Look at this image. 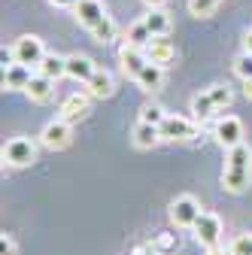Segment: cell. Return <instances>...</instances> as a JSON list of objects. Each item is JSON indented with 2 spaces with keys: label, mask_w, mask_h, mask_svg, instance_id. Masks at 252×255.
I'll use <instances>...</instances> for the list:
<instances>
[{
  "label": "cell",
  "mask_w": 252,
  "mask_h": 255,
  "mask_svg": "<svg viewBox=\"0 0 252 255\" xmlns=\"http://www.w3.org/2000/svg\"><path fill=\"white\" fill-rule=\"evenodd\" d=\"M146 58H149V64H158V67L167 70L173 64V58H176V49H173V43L167 37H152L146 43Z\"/></svg>",
  "instance_id": "52a82bcc"
},
{
  "label": "cell",
  "mask_w": 252,
  "mask_h": 255,
  "mask_svg": "<svg viewBox=\"0 0 252 255\" xmlns=\"http://www.w3.org/2000/svg\"><path fill=\"white\" fill-rule=\"evenodd\" d=\"M192 113L204 122V119H210L213 113H216V104H213V98H210V91H204V94H195L192 98Z\"/></svg>",
  "instance_id": "44dd1931"
},
{
  "label": "cell",
  "mask_w": 252,
  "mask_h": 255,
  "mask_svg": "<svg viewBox=\"0 0 252 255\" xmlns=\"http://www.w3.org/2000/svg\"><path fill=\"white\" fill-rule=\"evenodd\" d=\"M161 137L164 140H192V137H198V128L182 116H167L161 122Z\"/></svg>",
  "instance_id": "ba28073f"
},
{
  "label": "cell",
  "mask_w": 252,
  "mask_h": 255,
  "mask_svg": "<svg viewBox=\"0 0 252 255\" xmlns=\"http://www.w3.org/2000/svg\"><path fill=\"white\" fill-rule=\"evenodd\" d=\"M216 140L222 143L225 149H231V146L243 143V122H240L237 116H225V119H219V125H216Z\"/></svg>",
  "instance_id": "9c48e42d"
},
{
  "label": "cell",
  "mask_w": 252,
  "mask_h": 255,
  "mask_svg": "<svg viewBox=\"0 0 252 255\" xmlns=\"http://www.w3.org/2000/svg\"><path fill=\"white\" fill-rule=\"evenodd\" d=\"M3 161L9 167H27V164H34L37 161V146L34 140H27V137H12L6 146H3Z\"/></svg>",
  "instance_id": "7a4b0ae2"
},
{
  "label": "cell",
  "mask_w": 252,
  "mask_h": 255,
  "mask_svg": "<svg viewBox=\"0 0 252 255\" xmlns=\"http://www.w3.org/2000/svg\"><path fill=\"white\" fill-rule=\"evenodd\" d=\"M24 94L34 104H46L52 94H55V79H49L43 73H34V76H30V82H27V88H24Z\"/></svg>",
  "instance_id": "5bb4252c"
},
{
  "label": "cell",
  "mask_w": 252,
  "mask_h": 255,
  "mask_svg": "<svg viewBox=\"0 0 252 255\" xmlns=\"http://www.w3.org/2000/svg\"><path fill=\"white\" fill-rule=\"evenodd\" d=\"M143 6H146V9H164L167 0H143Z\"/></svg>",
  "instance_id": "4dcf8cb0"
},
{
  "label": "cell",
  "mask_w": 252,
  "mask_h": 255,
  "mask_svg": "<svg viewBox=\"0 0 252 255\" xmlns=\"http://www.w3.org/2000/svg\"><path fill=\"white\" fill-rule=\"evenodd\" d=\"M140 119H143V122H152V125H158V128H161V122L167 119V113H164L161 107H143Z\"/></svg>",
  "instance_id": "83f0119b"
},
{
  "label": "cell",
  "mask_w": 252,
  "mask_h": 255,
  "mask_svg": "<svg viewBox=\"0 0 252 255\" xmlns=\"http://www.w3.org/2000/svg\"><path fill=\"white\" fill-rule=\"evenodd\" d=\"M94 70H98V64H94L88 55H70V58H67V76L76 79V82H82V85L91 79Z\"/></svg>",
  "instance_id": "2e32d148"
},
{
  "label": "cell",
  "mask_w": 252,
  "mask_h": 255,
  "mask_svg": "<svg viewBox=\"0 0 252 255\" xmlns=\"http://www.w3.org/2000/svg\"><path fill=\"white\" fill-rule=\"evenodd\" d=\"M119 61H122V67H125V73L128 76H134L137 79V73L149 64V58H146V49L143 46H134V43H125L122 46V52H119Z\"/></svg>",
  "instance_id": "8fae6325"
},
{
  "label": "cell",
  "mask_w": 252,
  "mask_h": 255,
  "mask_svg": "<svg viewBox=\"0 0 252 255\" xmlns=\"http://www.w3.org/2000/svg\"><path fill=\"white\" fill-rule=\"evenodd\" d=\"M52 6H76V0H49Z\"/></svg>",
  "instance_id": "1f68e13d"
},
{
  "label": "cell",
  "mask_w": 252,
  "mask_h": 255,
  "mask_svg": "<svg viewBox=\"0 0 252 255\" xmlns=\"http://www.w3.org/2000/svg\"><path fill=\"white\" fill-rule=\"evenodd\" d=\"M76 21L82 24V27H88V30H94L104 18H107V12H104V3L101 0H76Z\"/></svg>",
  "instance_id": "30bf717a"
},
{
  "label": "cell",
  "mask_w": 252,
  "mask_h": 255,
  "mask_svg": "<svg viewBox=\"0 0 252 255\" xmlns=\"http://www.w3.org/2000/svg\"><path fill=\"white\" fill-rule=\"evenodd\" d=\"M143 21H146V27L152 30V37H167V34H170V27H173L167 9H149V12L143 15Z\"/></svg>",
  "instance_id": "ac0fdd59"
},
{
  "label": "cell",
  "mask_w": 252,
  "mask_h": 255,
  "mask_svg": "<svg viewBox=\"0 0 252 255\" xmlns=\"http://www.w3.org/2000/svg\"><path fill=\"white\" fill-rule=\"evenodd\" d=\"M70 140H73V131H70V122L67 119H55V122H49L46 128H43V134H40V143L46 146V149H52V152H58V149H67L70 146Z\"/></svg>",
  "instance_id": "3957f363"
},
{
  "label": "cell",
  "mask_w": 252,
  "mask_h": 255,
  "mask_svg": "<svg viewBox=\"0 0 252 255\" xmlns=\"http://www.w3.org/2000/svg\"><path fill=\"white\" fill-rule=\"evenodd\" d=\"M30 76H34V73H30V67H27V64H9V67H3V88L6 91H24L27 88V82H30Z\"/></svg>",
  "instance_id": "9a60e30c"
},
{
  "label": "cell",
  "mask_w": 252,
  "mask_h": 255,
  "mask_svg": "<svg viewBox=\"0 0 252 255\" xmlns=\"http://www.w3.org/2000/svg\"><path fill=\"white\" fill-rule=\"evenodd\" d=\"M176 246H179V240L173 234H158V237H155V243H152L155 252H173Z\"/></svg>",
  "instance_id": "4316f807"
},
{
  "label": "cell",
  "mask_w": 252,
  "mask_h": 255,
  "mask_svg": "<svg viewBox=\"0 0 252 255\" xmlns=\"http://www.w3.org/2000/svg\"><path fill=\"white\" fill-rule=\"evenodd\" d=\"M249 179H252V149L246 143H237V146L228 149L222 185L231 191V195H240V191L249 188Z\"/></svg>",
  "instance_id": "6da1fadb"
},
{
  "label": "cell",
  "mask_w": 252,
  "mask_h": 255,
  "mask_svg": "<svg viewBox=\"0 0 252 255\" xmlns=\"http://www.w3.org/2000/svg\"><path fill=\"white\" fill-rule=\"evenodd\" d=\"M37 73L49 76V79H61V76H67V58H61V55H49L37 64Z\"/></svg>",
  "instance_id": "d6986e66"
},
{
  "label": "cell",
  "mask_w": 252,
  "mask_h": 255,
  "mask_svg": "<svg viewBox=\"0 0 252 255\" xmlns=\"http://www.w3.org/2000/svg\"><path fill=\"white\" fill-rule=\"evenodd\" d=\"M152 40V30L146 27V21L140 18V21H134L131 24V30H128V40H125V43H134V46H143L146 49V43Z\"/></svg>",
  "instance_id": "7402d4cb"
},
{
  "label": "cell",
  "mask_w": 252,
  "mask_h": 255,
  "mask_svg": "<svg viewBox=\"0 0 252 255\" xmlns=\"http://www.w3.org/2000/svg\"><path fill=\"white\" fill-rule=\"evenodd\" d=\"M113 88H116V82H113L110 70H104V67H98V70L91 73V79L85 82V91L91 94V98H110Z\"/></svg>",
  "instance_id": "e0dca14e"
},
{
  "label": "cell",
  "mask_w": 252,
  "mask_h": 255,
  "mask_svg": "<svg viewBox=\"0 0 252 255\" xmlns=\"http://www.w3.org/2000/svg\"><path fill=\"white\" fill-rule=\"evenodd\" d=\"M88 91H73L70 98H64V104H61V119L67 122H79L88 116Z\"/></svg>",
  "instance_id": "7c38bea8"
},
{
  "label": "cell",
  "mask_w": 252,
  "mask_h": 255,
  "mask_svg": "<svg viewBox=\"0 0 252 255\" xmlns=\"http://www.w3.org/2000/svg\"><path fill=\"white\" fill-rule=\"evenodd\" d=\"M91 37L98 40V43H113V40H116V21H113V18L107 15V18H104V21H101L98 27L91 30Z\"/></svg>",
  "instance_id": "cb8c5ba5"
},
{
  "label": "cell",
  "mask_w": 252,
  "mask_h": 255,
  "mask_svg": "<svg viewBox=\"0 0 252 255\" xmlns=\"http://www.w3.org/2000/svg\"><path fill=\"white\" fill-rule=\"evenodd\" d=\"M204 255H225V249H219V246H213V249H207Z\"/></svg>",
  "instance_id": "e575fe53"
},
{
  "label": "cell",
  "mask_w": 252,
  "mask_h": 255,
  "mask_svg": "<svg viewBox=\"0 0 252 255\" xmlns=\"http://www.w3.org/2000/svg\"><path fill=\"white\" fill-rule=\"evenodd\" d=\"M131 137H134V146H140V149H152V146H158V143L164 140V137H161V128L152 125V122H143V119L134 125Z\"/></svg>",
  "instance_id": "4fadbf2b"
},
{
  "label": "cell",
  "mask_w": 252,
  "mask_h": 255,
  "mask_svg": "<svg viewBox=\"0 0 252 255\" xmlns=\"http://www.w3.org/2000/svg\"><path fill=\"white\" fill-rule=\"evenodd\" d=\"M12 55H15V61H18V64H27V67H37V64L46 58V49H43V40H40V37H34V34H24V37H18V40H15V46H12Z\"/></svg>",
  "instance_id": "8992f818"
},
{
  "label": "cell",
  "mask_w": 252,
  "mask_h": 255,
  "mask_svg": "<svg viewBox=\"0 0 252 255\" xmlns=\"http://www.w3.org/2000/svg\"><path fill=\"white\" fill-rule=\"evenodd\" d=\"M243 91H246V98L252 101V79H243Z\"/></svg>",
  "instance_id": "836d02e7"
},
{
  "label": "cell",
  "mask_w": 252,
  "mask_h": 255,
  "mask_svg": "<svg viewBox=\"0 0 252 255\" xmlns=\"http://www.w3.org/2000/svg\"><path fill=\"white\" fill-rule=\"evenodd\" d=\"M234 73H237L240 79H252V52L243 49V55H237V61H234Z\"/></svg>",
  "instance_id": "d4e9b609"
},
{
  "label": "cell",
  "mask_w": 252,
  "mask_h": 255,
  "mask_svg": "<svg viewBox=\"0 0 252 255\" xmlns=\"http://www.w3.org/2000/svg\"><path fill=\"white\" fill-rule=\"evenodd\" d=\"M15 252H18V246L12 240V234H3L0 237V255H15Z\"/></svg>",
  "instance_id": "f546056e"
},
{
  "label": "cell",
  "mask_w": 252,
  "mask_h": 255,
  "mask_svg": "<svg viewBox=\"0 0 252 255\" xmlns=\"http://www.w3.org/2000/svg\"><path fill=\"white\" fill-rule=\"evenodd\" d=\"M195 237L204 249L219 246V240H222V219L216 213H201L198 222H195Z\"/></svg>",
  "instance_id": "5b68a950"
},
{
  "label": "cell",
  "mask_w": 252,
  "mask_h": 255,
  "mask_svg": "<svg viewBox=\"0 0 252 255\" xmlns=\"http://www.w3.org/2000/svg\"><path fill=\"white\" fill-rule=\"evenodd\" d=\"M161 82H164V67H158V64H146L137 73V85L146 88V91H158Z\"/></svg>",
  "instance_id": "ffe728a7"
},
{
  "label": "cell",
  "mask_w": 252,
  "mask_h": 255,
  "mask_svg": "<svg viewBox=\"0 0 252 255\" xmlns=\"http://www.w3.org/2000/svg\"><path fill=\"white\" fill-rule=\"evenodd\" d=\"M243 46H246V52H252V27L246 30V37H243Z\"/></svg>",
  "instance_id": "d6a6232c"
},
{
  "label": "cell",
  "mask_w": 252,
  "mask_h": 255,
  "mask_svg": "<svg viewBox=\"0 0 252 255\" xmlns=\"http://www.w3.org/2000/svg\"><path fill=\"white\" fill-rule=\"evenodd\" d=\"M219 3H222V0H188V12L195 18H207L219 9Z\"/></svg>",
  "instance_id": "603a6c76"
},
{
  "label": "cell",
  "mask_w": 252,
  "mask_h": 255,
  "mask_svg": "<svg viewBox=\"0 0 252 255\" xmlns=\"http://www.w3.org/2000/svg\"><path fill=\"white\" fill-rule=\"evenodd\" d=\"M210 98H213L216 110H225V107L231 104V88H228V85H213V88H210Z\"/></svg>",
  "instance_id": "484cf974"
},
{
  "label": "cell",
  "mask_w": 252,
  "mask_h": 255,
  "mask_svg": "<svg viewBox=\"0 0 252 255\" xmlns=\"http://www.w3.org/2000/svg\"><path fill=\"white\" fill-rule=\"evenodd\" d=\"M228 255H252V237H249V234H246V237H237V240L231 243Z\"/></svg>",
  "instance_id": "f1b7e54d"
},
{
  "label": "cell",
  "mask_w": 252,
  "mask_h": 255,
  "mask_svg": "<svg viewBox=\"0 0 252 255\" xmlns=\"http://www.w3.org/2000/svg\"><path fill=\"white\" fill-rule=\"evenodd\" d=\"M198 216H201V204L192 195H179L170 204V222H173L176 228H195Z\"/></svg>",
  "instance_id": "277c9868"
}]
</instances>
